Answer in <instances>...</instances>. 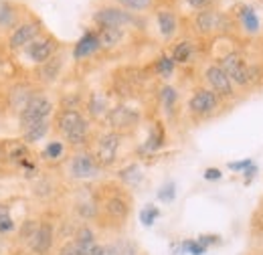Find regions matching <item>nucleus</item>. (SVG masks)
<instances>
[{
  "label": "nucleus",
  "mask_w": 263,
  "mask_h": 255,
  "mask_svg": "<svg viewBox=\"0 0 263 255\" xmlns=\"http://www.w3.org/2000/svg\"><path fill=\"white\" fill-rule=\"evenodd\" d=\"M156 25H158V31H160V34L164 37L166 41H170L178 32V19L168 8H162V10L156 12Z\"/></svg>",
  "instance_id": "obj_16"
},
{
  "label": "nucleus",
  "mask_w": 263,
  "mask_h": 255,
  "mask_svg": "<svg viewBox=\"0 0 263 255\" xmlns=\"http://www.w3.org/2000/svg\"><path fill=\"white\" fill-rule=\"evenodd\" d=\"M193 53H195V45L191 41H180L172 47L170 51V57L176 65H186L193 59Z\"/></svg>",
  "instance_id": "obj_24"
},
{
  "label": "nucleus",
  "mask_w": 263,
  "mask_h": 255,
  "mask_svg": "<svg viewBox=\"0 0 263 255\" xmlns=\"http://www.w3.org/2000/svg\"><path fill=\"white\" fill-rule=\"evenodd\" d=\"M49 130H51V120H47V122H39V124H34V126L23 130V142H25V144L41 142V140L49 134Z\"/></svg>",
  "instance_id": "obj_25"
},
{
  "label": "nucleus",
  "mask_w": 263,
  "mask_h": 255,
  "mask_svg": "<svg viewBox=\"0 0 263 255\" xmlns=\"http://www.w3.org/2000/svg\"><path fill=\"white\" fill-rule=\"evenodd\" d=\"M55 128L69 146H85L89 140V120L79 110H61L55 116Z\"/></svg>",
  "instance_id": "obj_1"
},
{
  "label": "nucleus",
  "mask_w": 263,
  "mask_h": 255,
  "mask_svg": "<svg viewBox=\"0 0 263 255\" xmlns=\"http://www.w3.org/2000/svg\"><path fill=\"white\" fill-rule=\"evenodd\" d=\"M219 105H221V97L213 89L198 87L189 99V114H193L195 118H209L219 110Z\"/></svg>",
  "instance_id": "obj_9"
},
{
  "label": "nucleus",
  "mask_w": 263,
  "mask_h": 255,
  "mask_svg": "<svg viewBox=\"0 0 263 255\" xmlns=\"http://www.w3.org/2000/svg\"><path fill=\"white\" fill-rule=\"evenodd\" d=\"M8 160L14 162V164H23L25 160H31V152H29V146L25 142H12L10 148H8Z\"/></svg>",
  "instance_id": "obj_28"
},
{
  "label": "nucleus",
  "mask_w": 263,
  "mask_h": 255,
  "mask_svg": "<svg viewBox=\"0 0 263 255\" xmlns=\"http://www.w3.org/2000/svg\"><path fill=\"white\" fill-rule=\"evenodd\" d=\"M176 198V185L172 183V180H168L164 183L160 189H158V201H162V203H172Z\"/></svg>",
  "instance_id": "obj_36"
},
{
  "label": "nucleus",
  "mask_w": 263,
  "mask_h": 255,
  "mask_svg": "<svg viewBox=\"0 0 263 255\" xmlns=\"http://www.w3.org/2000/svg\"><path fill=\"white\" fill-rule=\"evenodd\" d=\"M18 25V10L10 0H0V29H14Z\"/></svg>",
  "instance_id": "obj_22"
},
{
  "label": "nucleus",
  "mask_w": 263,
  "mask_h": 255,
  "mask_svg": "<svg viewBox=\"0 0 263 255\" xmlns=\"http://www.w3.org/2000/svg\"><path fill=\"white\" fill-rule=\"evenodd\" d=\"M65 154V144L61 140H53L45 146L43 150V158L45 160H59L61 156Z\"/></svg>",
  "instance_id": "obj_33"
},
{
  "label": "nucleus",
  "mask_w": 263,
  "mask_h": 255,
  "mask_svg": "<svg viewBox=\"0 0 263 255\" xmlns=\"http://www.w3.org/2000/svg\"><path fill=\"white\" fill-rule=\"evenodd\" d=\"M140 118L142 116H140L138 110L120 103V105H116V107L109 110V114L105 116V122H107L109 130H114L118 134H126V132H130V130H134V128L140 124Z\"/></svg>",
  "instance_id": "obj_10"
},
{
  "label": "nucleus",
  "mask_w": 263,
  "mask_h": 255,
  "mask_svg": "<svg viewBox=\"0 0 263 255\" xmlns=\"http://www.w3.org/2000/svg\"><path fill=\"white\" fill-rule=\"evenodd\" d=\"M237 19H239L241 27L249 34H257L259 32V19H257L255 8L251 4H239L237 6Z\"/></svg>",
  "instance_id": "obj_17"
},
{
  "label": "nucleus",
  "mask_w": 263,
  "mask_h": 255,
  "mask_svg": "<svg viewBox=\"0 0 263 255\" xmlns=\"http://www.w3.org/2000/svg\"><path fill=\"white\" fill-rule=\"evenodd\" d=\"M259 255H263V251H261V253H259Z\"/></svg>",
  "instance_id": "obj_47"
},
{
  "label": "nucleus",
  "mask_w": 263,
  "mask_h": 255,
  "mask_svg": "<svg viewBox=\"0 0 263 255\" xmlns=\"http://www.w3.org/2000/svg\"><path fill=\"white\" fill-rule=\"evenodd\" d=\"M197 241L204 249H209L211 245H219V243H221V237H219V235H198Z\"/></svg>",
  "instance_id": "obj_40"
},
{
  "label": "nucleus",
  "mask_w": 263,
  "mask_h": 255,
  "mask_svg": "<svg viewBox=\"0 0 263 255\" xmlns=\"http://www.w3.org/2000/svg\"><path fill=\"white\" fill-rule=\"evenodd\" d=\"M193 25H195V31L198 34H217V32H223V31H229L231 29V19L217 10V8H206V10H198L193 19Z\"/></svg>",
  "instance_id": "obj_5"
},
{
  "label": "nucleus",
  "mask_w": 263,
  "mask_h": 255,
  "mask_svg": "<svg viewBox=\"0 0 263 255\" xmlns=\"http://www.w3.org/2000/svg\"><path fill=\"white\" fill-rule=\"evenodd\" d=\"M255 174H257V166H255V164H251L249 168H245V170H243V176H245V183L249 185V183H251V178H253Z\"/></svg>",
  "instance_id": "obj_43"
},
{
  "label": "nucleus",
  "mask_w": 263,
  "mask_h": 255,
  "mask_svg": "<svg viewBox=\"0 0 263 255\" xmlns=\"http://www.w3.org/2000/svg\"><path fill=\"white\" fill-rule=\"evenodd\" d=\"M204 81L209 83V89H213L221 99H231L235 96V85L219 63H211L204 69Z\"/></svg>",
  "instance_id": "obj_12"
},
{
  "label": "nucleus",
  "mask_w": 263,
  "mask_h": 255,
  "mask_svg": "<svg viewBox=\"0 0 263 255\" xmlns=\"http://www.w3.org/2000/svg\"><path fill=\"white\" fill-rule=\"evenodd\" d=\"M103 255H140V247L136 241L120 237V239L105 243V253Z\"/></svg>",
  "instance_id": "obj_18"
},
{
  "label": "nucleus",
  "mask_w": 263,
  "mask_h": 255,
  "mask_svg": "<svg viewBox=\"0 0 263 255\" xmlns=\"http://www.w3.org/2000/svg\"><path fill=\"white\" fill-rule=\"evenodd\" d=\"M57 49H59V43H57V39L53 34H41L39 39H34L33 43L29 47H25L23 51L34 65H43L47 63L51 57H55Z\"/></svg>",
  "instance_id": "obj_11"
},
{
  "label": "nucleus",
  "mask_w": 263,
  "mask_h": 255,
  "mask_svg": "<svg viewBox=\"0 0 263 255\" xmlns=\"http://www.w3.org/2000/svg\"><path fill=\"white\" fill-rule=\"evenodd\" d=\"M16 229V223L10 215V207L6 203H0V235H8Z\"/></svg>",
  "instance_id": "obj_29"
},
{
  "label": "nucleus",
  "mask_w": 263,
  "mask_h": 255,
  "mask_svg": "<svg viewBox=\"0 0 263 255\" xmlns=\"http://www.w3.org/2000/svg\"><path fill=\"white\" fill-rule=\"evenodd\" d=\"M53 112H55V103L49 97L43 96V94H33L31 99L25 103V107L21 110V116H18L21 132L34 126V124H39V122L51 120Z\"/></svg>",
  "instance_id": "obj_3"
},
{
  "label": "nucleus",
  "mask_w": 263,
  "mask_h": 255,
  "mask_svg": "<svg viewBox=\"0 0 263 255\" xmlns=\"http://www.w3.org/2000/svg\"><path fill=\"white\" fill-rule=\"evenodd\" d=\"M219 67L227 73L233 85H239V87H249L255 83L259 71L255 65H249L247 59L243 55H239L237 51H231L227 55H223L219 59Z\"/></svg>",
  "instance_id": "obj_2"
},
{
  "label": "nucleus",
  "mask_w": 263,
  "mask_h": 255,
  "mask_svg": "<svg viewBox=\"0 0 263 255\" xmlns=\"http://www.w3.org/2000/svg\"><path fill=\"white\" fill-rule=\"evenodd\" d=\"M73 241L79 245V249H81L83 255H85L96 243H98V235H96V231H93L89 225H81V227L75 229V233H73Z\"/></svg>",
  "instance_id": "obj_19"
},
{
  "label": "nucleus",
  "mask_w": 263,
  "mask_h": 255,
  "mask_svg": "<svg viewBox=\"0 0 263 255\" xmlns=\"http://www.w3.org/2000/svg\"><path fill=\"white\" fill-rule=\"evenodd\" d=\"M193 10H206V8H215L217 0H184Z\"/></svg>",
  "instance_id": "obj_39"
},
{
  "label": "nucleus",
  "mask_w": 263,
  "mask_h": 255,
  "mask_svg": "<svg viewBox=\"0 0 263 255\" xmlns=\"http://www.w3.org/2000/svg\"><path fill=\"white\" fill-rule=\"evenodd\" d=\"M253 162H251V158H245L241 160V162H229V168L231 170H235V172H243L245 168H249Z\"/></svg>",
  "instance_id": "obj_41"
},
{
  "label": "nucleus",
  "mask_w": 263,
  "mask_h": 255,
  "mask_svg": "<svg viewBox=\"0 0 263 255\" xmlns=\"http://www.w3.org/2000/svg\"><path fill=\"white\" fill-rule=\"evenodd\" d=\"M126 31L124 29H116V27H101L98 29V39L101 49H114L122 43Z\"/></svg>",
  "instance_id": "obj_21"
},
{
  "label": "nucleus",
  "mask_w": 263,
  "mask_h": 255,
  "mask_svg": "<svg viewBox=\"0 0 263 255\" xmlns=\"http://www.w3.org/2000/svg\"><path fill=\"white\" fill-rule=\"evenodd\" d=\"M202 176H204V180H219V178L223 176V172H221L219 168H213V166H211V168H206V170H204V174H202Z\"/></svg>",
  "instance_id": "obj_42"
},
{
  "label": "nucleus",
  "mask_w": 263,
  "mask_h": 255,
  "mask_svg": "<svg viewBox=\"0 0 263 255\" xmlns=\"http://www.w3.org/2000/svg\"><path fill=\"white\" fill-rule=\"evenodd\" d=\"M101 170L103 168L99 166L93 152H85V150L73 154L67 164V174L75 180H93V178H98Z\"/></svg>",
  "instance_id": "obj_6"
},
{
  "label": "nucleus",
  "mask_w": 263,
  "mask_h": 255,
  "mask_svg": "<svg viewBox=\"0 0 263 255\" xmlns=\"http://www.w3.org/2000/svg\"><path fill=\"white\" fill-rule=\"evenodd\" d=\"M116 2L128 12H144L154 4V0H116Z\"/></svg>",
  "instance_id": "obj_32"
},
{
  "label": "nucleus",
  "mask_w": 263,
  "mask_h": 255,
  "mask_svg": "<svg viewBox=\"0 0 263 255\" xmlns=\"http://www.w3.org/2000/svg\"><path fill=\"white\" fill-rule=\"evenodd\" d=\"M103 253H105V243H99L98 241V243H96L85 255H103Z\"/></svg>",
  "instance_id": "obj_44"
},
{
  "label": "nucleus",
  "mask_w": 263,
  "mask_h": 255,
  "mask_svg": "<svg viewBox=\"0 0 263 255\" xmlns=\"http://www.w3.org/2000/svg\"><path fill=\"white\" fill-rule=\"evenodd\" d=\"M174 69H176V63L172 61L170 55H160V57L156 59V63H154V71H156L162 79H168V77L174 73Z\"/></svg>",
  "instance_id": "obj_31"
},
{
  "label": "nucleus",
  "mask_w": 263,
  "mask_h": 255,
  "mask_svg": "<svg viewBox=\"0 0 263 255\" xmlns=\"http://www.w3.org/2000/svg\"><path fill=\"white\" fill-rule=\"evenodd\" d=\"M101 45H99V39H98V31H85L81 34V39L75 43L73 47V59L75 61H83L91 55H96Z\"/></svg>",
  "instance_id": "obj_15"
},
{
  "label": "nucleus",
  "mask_w": 263,
  "mask_h": 255,
  "mask_svg": "<svg viewBox=\"0 0 263 255\" xmlns=\"http://www.w3.org/2000/svg\"><path fill=\"white\" fill-rule=\"evenodd\" d=\"M57 255H83V251L79 249V245L71 237V239H67L65 243H61V247L57 249Z\"/></svg>",
  "instance_id": "obj_37"
},
{
  "label": "nucleus",
  "mask_w": 263,
  "mask_h": 255,
  "mask_svg": "<svg viewBox=\"0 0 263 255\" xmlns=\"http://www.w3.org/2000/svg\"><path fill=\"white\" fill-rule=\"evenodd\" d=\"M77 213L83 219H93V217H98V207L91 203H81V205H77Z\"/></svg>",
  "instance_id": "obj_38"
},
{
  "label": "nucleus",
  "mask_w": 263,
  "mask_h": 255,
  "mask_svg": "<svg viewBox=\"0 0 263 255\" xmlns=\"http://www.w3.org/2000/svg\"><path fill=\"white\" fill-rule=\"evenodd\" d=\"M160 101H162V107L166 110V114H172L174 107H176V101H178V92L172 85H164L160 89Z\"/></svg>",
  "instance_id": "obj_30"
},
{
  "label": "nucleus",
  "mask_w": 263,
  "mask_h": 255,
  "mask_svg": "<svg viewBox=\"0 0 263 255\" xmlns=\"http://www.w3.org/2000/svg\"><path fill=\"white\" fill-rule=\"evenodd\" d=\"M158 217H160V209L154 207V205H146L140 211V221H142V225H146V227H152V225L156 223Z\"/></svg>",
  "instance_id": "obj_34"
},
{
  "label": "nucleus",
  "mask_w": 263,
  "mask_h": 255,
  "mask_svg": "<svg viewBox=\"0 0 263 255\" xmlns=\"http://www.w3.org/2000/svg\"><path fill=\"white\" fill-rule=\"evenodd\" d=\"M130 201L124 196V194H111V196H107L105 201H103V205H101V213L109 219V221H114V223L122 225L128 221V217H130Z\"/></svg>",
  "instance_id": "obj_13"
},
{
  "label": "nucleus",
  "mask_w": 263,
  "mask_h": 255,
  "mask_svg": "<svg viewBox=\"0 0 263 255\" xmlns=\"http://www.w3.org/2000/svg\"><path fill=\"white\" fill-rule=\"evenodd\" d=\"M142 170H140V166L138 164H128L126 168H122L120 172H118V178L122 180V183H126V185H130V187H136V185H140L142 183Z\"/></svg>",
  "instance_id": "obj_27"
},
{
  "label": "nucleus",
  "mask_w": 263,
  "mask_h": 255,
  "mask_svg": "<svg viewBox=\"0 0 263 255\" xmlns=\"http://www.w3.org/2000/svg\"><path fill=\"white\" fill-rule=\"evenodd\" d=\"M122 140H124V134H118L114 130H107L96 140V150H93V156L99 162L101 168H109L116 164L118 154H120V146H122Z\"/></svg>",
  "instance_id": "obj_4"
},
{
  "label": "nucleus",
  "mask_w": 263,
  "mask_h": 255,
  "mask_svg": "<svg viewBox=\"0 0 263 255\" xmlns=\"http://www.w3.org/2000/svg\"><path fill=\"white\" fill-rule=\"evenodd\" d=\"M87 112L93 120H105V116L109 114V103H107L105 96L99 92H93L87 99Z\"/></svg>",
  "instance_id": "obj_20"
},
{
  "label": "nucleus",
  "mask_w": 263,
  "mask_h": 255,
  "mask_svg": "<svg viewBox=\"0 0 263 255\" xmlns=\"http://www.w3.org/2000/svg\"><path fill=\"white\" fill-rule=\"evenodd\" d=\"M0 154H2V146H0Z\"/></svg>",
  "instance_id": "obj_46"
},
{
  "label": "nucleus",
  "mask_w": 263,
  "mask_h": 255,
  "mask_svg": "<svg viewBox=\"0 0 263 255\" xmlns=\"http://www.w3.org/2000/svg\"><path fill=\"white\" fill-rule=\"evenodd\" d=\"M43 32V25L39 19H29V21H21L8 34V49L10 51H21L25 47H29L34 39H39Z\"/></svg>",
  "instance_id": "obj_8"
},
{
  "label": "nucleus",
  "mask_w": 263,
  "mask_h": 255,
  "mask_svg": "<svg viewBox=\"0 0 263 255\" xmlns=\"http://www.w3.org/2000/svg\"><path fill=\"white\" fill-rule=\"evenodd\" d=\"M164 140H166V134H164V128L162 124H154L152 130H150V134H148V138H146V142L142 144V152H158L162 146H164Z\"/></svg>",
  "instance_id": "obj_23"
},
{
  "label": "nucleus",
  "mask_w": 263,
  "mask_h": 255,
  "mask_svg": "<svg viewBox=\"0 0 263 255\" xmlns=\"http://www.w3.org/2000/svg\"><path fill=\"white\" fill-rule=\"evenodd\" d=\"M257 219L261 221L259 225H263V203H261V209H259V213H257Z\"/></svg>",
  "instance_id": "obj_45"
},
{
  "label": "nucleus",
  "mask_w": 263,
  "mask_h": 255,
  "mask_svg": "<svg viewBox=\"0 0 263 255\" xmlns=\"http://www.w3.org/2000/svg\"><path fill=\"white\" fill-rule=\"evenodd\" d=\"M41 67H43V69H41L43 79H45V81H55V79L59 77V73H61L63 57H61V55H55V57H51L47 63L41 65Z\"/></svg>",
  "instance_id": "obj_26"
},
{
  "label": "nucleus",
  "mask_w": 263,
  "mask_h": 255,
  "mask_svg": "<svg viewBox=\"0 0 263 255\" xmlns=\"http://www.w3.org/2000/svg\"><path fill=\"white\" fill-rule=\"evenodd\" d=\"M180 249H182V253L184 255H204L206 253V249L198 243L197 239H184V241L180 243Z\"/></svg>",
  "instance_id": "obj_35"
},
{
  "label": "nucleus",
  "mask_w": 263,
  "mask_h": 255,
  "mask_svg": "<svg viewBox=\"0 0 263 255\" xmlns=\"http://www.w3.org/2000/svg\"><path fill=\"white\" fill-rule=\"evenodd\" d=\"M53 243H55V227L49 221H39L36 225V231L29 241V247L34 255H47L53 249Z\"/></svg>",
  "instance_id": "obj_14"
},
{
  "label": "nucleus",
  "mask_w": 263,
  "mask_h": 255,
  "mask_svg": "<svg viewBox=\"0 0 263 255\" xmlns=\"http://www.w3.org/2000/svg\"><path fill=\"white\" fill-rule=\"evenodd\" d=\"M93 23L96 27L101 29V27H116V29H128L132 25H136V16L124 10L122 6H111V4H105L98 8L93 12Z\"/></svg>",
  "instance_id": "obj_7"
}]
</instances>
